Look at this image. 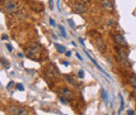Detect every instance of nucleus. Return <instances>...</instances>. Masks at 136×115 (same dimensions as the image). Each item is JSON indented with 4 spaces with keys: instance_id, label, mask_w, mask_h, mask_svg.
Segmentation results:
<instances>
[{
    "instance_id": "nucleus-17",
    "label": "nucleus",
    "mask_w": 136,
    "mask_h": 115,
    "mask_svg": "<svg viewBox=\"0 0 136 115\" xmlns=\"http://www.w3.org/2000/svg\"><path fill=\"white\" fill-rule=\"evenodd\" d=\"M17 89L18 90H20V91H23L24 90V87H23L22 84H17Z\"/></svg>"
},
{
    "instance_id": "nucleus-8",
    "label": "nucleus",
    "mask_w": 136,
    "mask_h": 115,
    "mask_svg": "<svg viewBox=\"0 0 136 115\" xmlns=\"http://www.w3.org/2000/svg\"><path fill=\"white\" fill-rule=\"evenodd\" d=\"M73 10L78 14H84L86 13V6L84 5V3H80V2H77L74 5H73Z\"/></svg>"
},
{
    "instance_id": "nucleus-23",
    "label": "nucleus",
    "mask_w": 136,
    "mask_h": 115,
    "mask_svg": "<svg viewBox=\"0 0 136 115\" xmlns=\"http://www.w3.org/2000/svg\"><path fill=\"white\" fill-rule=\"evenodd\" d=\"M6 47H7V49H9L10 51H13V47H12V45H10V44H7Z\"/></svg>"
},
{
    "instance_id": "nucleus-4",
    "label": "nucleus",
    "mask_w": 136,
    "mask_h": 115,
    "mask_svg": "<svg viewBox=\"0 0 136 115\" xmlns=\"http://www.w3.org/2000/svg\"><path fill=\"white\" fill-rule=\"evenodd\" d=\"M45 74H46L47 77H50V78H52V80H54V78L59 77L60 72H59V70L57 69L56 66H49Z\"/></svg>"
},
{
    "instance_id": "nucleus-11",
    "label": "nucleus",
    "mask_w": 136,
    "mask_h": 115,
    "mask_svg": "<svg viewBox=\"0 0 136 115\" xmlns=\"http://www.w3.org/2000/svg\"><path fill=\"white\" fill-rule=\"evenodd\" d=\"M119 98H120V108H119V111H118V115L120 114V112L124 110V106H125V101H124V98H122L121 94H119Z\"/></svg>"
},
{
    "instance_id": "nucleus-26",
    "label": "nucleus",
    "mask_w": 136,
    "mask_h": 115,
    "mask_svg": "<svg viewBox=\"0 0 136 115\" xmlns=\"http://www.w3.org/2000/svg\"><path fill=\"white\" fill-rule=\"evenodd\" d=\"M49 22H50V24H51V25H54V21L52 20V19H50V20H49Z\"/></svg>"
},
{
    "instance_id": "nucleus-19",
    "label": "nucleus",
    "mask_w": 136,
    "mask_h": 115,
    "mask_svg": "<svg viewBox=\"0 0 136 115\" xmlns=\"http://www.w3.org/2000/svg\"><path fill=\"white\" fill-rule=\"evenodd\" d=\"M68 22H69V24H70V26H71V27H74V23H73V21L72 20H68Z\"/></svg>"
},
{
    "instance_id": "nucleus-29",
    "label": "nucleus",
    "mask_w": 136,
    "mask_h": 115,
    "mask_svg": "<svg viewBox=\"0 0 136 115\" xmlns=\"http://www.w3.org/2000/svg\"><path fill=\"white\" fill-rule=\"evenodd\" d=\"M62 63L65 65V66H68V65H69V63H68V62H62Z\"/></svg>"
},
{
    "instance_id": "nucleus-12",
    "label": "nucleus",
    "mask_w": 136,
    "mask_h": 115,
    "mask_svg": "<svg viewBox=\"0 0 136 115\" xmlns=\"http://www.w3.org/2000/svg\"><path fill=\"white\" fill-rule=\"evenodd\" d=\"M1 65H2V66H4L6 69H9V68H10V63L7 62L4 58H1Z\"/></svg>"
},
{
    "instance_id": "nucleus-6",
    "label": "nucleus",
    "mask_w": 136,
    "mask_h": 115,
    "mask_svg": "<svg viewBox=\"0 0 136 115\" xmlns=\"http://www.w3.org/2000/svg\"><path fill=\"white\" fill-rule=\"evenodd\" d=\"M101 5L107 12H113V10H114V6L112 4L111 0H101Z\"/></svg>"
},
{
    "instance_id": "nucleus-5",
    "label": "nucleus",
    "mask_w": 136,
    "mask_h": 115,
    "mask_svg": "<svg viewBox=\"0 0 136 115\" xmlns=\"http://www.w3.org/2000/svg\"><path fill=\"white\" fill-rule=\"evenodd\" d=\"M10 112L13 115H26L27 114V111L22 108V107H10Z\"/></svg>"
},
{
    "instance_id": "nucleus-9",
    "label": "nucleus",
    "mask_w": 136,
    "mask_h": 115,
    "mask_svg": "<svg viewBox=\"0 0 136 115\" xmlns=\"http://www.w3.org/2000/svg\"><path fill=\"white\" fill-rule=\"evenodd\" d=\"M61 93L63 95V97L66 99H71L72 98V93L70 92V90L68 88H63L61 90Z\"/></svg>"
},
{
    "instance_id": "nucleus-16",
    "label": "nucleus",
    "mask_w": 136,
    "mask_h": 115,
    "mask_svg": "<svg viewBox=\"0 0 136 115\" xmlns=\"http://www.w3.org/2000/svg\"><path fill=\"white\" fill-rule=\"evenodd\" d=\"M60 27V30H61V33H62V36L64 37H66V31H65V29H64V27H63V26H59Z\"/></svg>"
},
{
    "instance_id": "nucleus-18",
    "label": "nucleus",
    "mask_w": 136,
    "mask_h": 115,
    "mask_svg": "<svg viewBox=\"0 0 136 115\" xmlns=\"http://www.w3.org/2000/svg\"><path fill=\"white\" fill-rule=\"evenodd\" d=\"M66 78H67V81H68V82H69V83L74 84V81H73V80H72V77H70L69 75H66Z\"/></svg>"
},
{
    "instance_id": "nucleus-22",
    "label": "nucleus",
    "mask_w": 136,
    "mask_h": 115,
    "mask_svg": "<svg viewBox=\"0 0 136 115\" xmlns=\"http://www.w3.org/2000/svg\"><path fill=\"white\" fill-rule=\"evenodd\" d=\"M77 2H80V3H86V2H88V0H77Z\"/></svg>"
},
{
    "instance_id": "nucleus-25",
    "label": "nucleus",
    "mask_w": 136,
    "mask_h": 115,
    "mask_svg": "<svg viewBox=\"0 0 136 115\" xmlns=\"http://www.w3.org/2000/svg\"><path fill=\"white\" fill-rule=\"evenodd\" d=\"M77 57H78V59H80V60H81V61L83 60V59H82V57L80 56V53H77Z\"/></svg>"
},
{
    "instance_id": "nucleus-1",
    "label": "nucleus",
    "mask_w": 136,
    "mask_h": 115,
    "mask_svg": "<svg viewBox=\"0 0 136 115\" xmlns=\"http://www.w3.org/2000/svg\"><path fill=\"white\" fill-rule=\"evenodd\" d=\"M41 54V46L39 44H33L29 48L26 49V56L31 60H38Z\"/></svg>"
},
{
    "instance_id": "nucleus-31",
    "label": "nucleus",
    "mask_w": 136,
    "mask_h": 115,
    "mask_svg": "<svg viewBox=\"0 0 136 115\" xmlns=\"http://www.w3.org/2000/svg\"><path fill=\"white\" fill-rule=\"evenodd\" d=\"M80 42H81V44H82L83 46H85V43H84V42H83V40H82V39H80Z\"/></svg>"
},
{
    "instance_id": "nucleus-3",
    "label": "nucleus",
    "mask_w": 136,
    "mask_h": 115,
    "mask_svg": "<svg viewBox=\"0 0 136 115\" xmlns=\"http://www.w3.org/2000/svg\"><path fill=\"white\" fill-rule=\"evenodd\" d=\"M3 10L7 14H15V13H17L18 10H19V5L14 1H10V2H7V3H4Z\"/></svg>"
},
{
    "instance_id": "nucleus-13",
    "label": "nucleus",
    "mask_w": 136,
    "mask_h": 115,
    "mask_svg": "<svg viewBox=\"0 0 136 115\" xmlns=\"http://www.w3.org/2000/svg\"><path fill=\"white\" fill-rule=\"evenodd\" d=\"M130 84H131V86L136 90V77H132L130 78Z\"/></svg>"
},
{
    "instance_id": "nucleus-2",
    "label": "nucleus",
    "mask_w": 136,
    "mask_h": 115,
    "mask_svg": "<svg viewBox=\"0 0 136 115\" xmlns=\"http://www.w3.org/2000/svg\"><path fill=\"white\" fill-rule=\"evenodd\" d=\"M91 39H92L93 44L95 45V47L98 49L101 52H104L106 50V45H105V42L102 38V36L98 33H94L93 35H91Z\"/></svg>"
},
{
    "instance_id": "nucleus-15",
    "label": "nucleus",
    "mask_w": 136,
    "mask_h": 115,
    "mask_svg": "<svg viewBox=\"0 0 136 115\" xmlns=\"http://www.w3.org/2000/svg\"><path fill=\"white\" fill-rule=\"evenodd\" d=\"M78 77H80V78H83L84 77H85V72H84V70H80V71H78Z\"/></svg>"
},
{
    "instance_id": "nucleus-21",
    "label": "nucleus",
    "mask_w": 136,
    "mask_h": 115,
    "mask_svg": "<svg viewBox=\"0 0 136 115\" xmlns=\"http://www.w3.org/2000/svg\"><path fill=\"white\" fill-rule=\"evenodd\" d=\"M49 6H50L51 10L53 9V2H52V0H49Z\"/></svg>"
},
{
    "instance_id": "nucleus-24",
    "label": "nucleus",
    "mask_w": 136,
    "mask_h": 115,
    "mask_svg": "<svg viewBox=\"0 0 136 115\" xmlns=\"http://www.w3.org/2000/svg\"><path fill=\"white\" fill-rule=\"evenodd\" d=\"M61 101L63 104H66V98H64V97H61Z\"/></svg>"
},
{
    "instance_id": "nucleus-20",
    "label": "nucleus",
    "mask_w": 136,
    "mask_h": 115,
    "mask_svg": "<svg viewBox=\"0 0 136 115\" xmlns=\"http://www.w3.org/2000/svg\"><path fill=\"white\" fill-rule=\"evenodd\" d=\"M135 114V112L133 111V110H129V111H128V115H134Z\"/></svg>"
},
{
    "instance_id": "nucleus-28",
    "label": "nucleus",
    "mask_w": 136,
    "mask_h": 115,
    "mask_svg": "<svg viewBox=\"0 0 136 115\" xmlns=\"http://www.w3.org/2000/svg\"><path fill=\"white\" fill-rule=\"evenodd\" d=\"M7 38H9L7 36H3V37H2V40H7Z\"/></svg>"
},
{
    "instance_id": "nucleus-10",
    "label": "nucleus",
    "mask_w": 136,
    "mask_h": 115,
    "mask_svg": "<svg viewBox=\"0 0 136 115\" xmlns=\"http://www.w3.org/2000/svg\"><path fill=\"white\" fill-rule=\"evenodd\" d=\"M54 47H56V48H57V50L59 51V52H61V53H63V52H65V50H66L64 46L60 45V44H58V43L54 44Z\"/></svg>"
},
{
    "instance_id": "nucleus-7",
    "label": "nucleus",
    "mask_w": 136,
    "mask_h": 115,
    "mask_svg": "<svg viewBox=\"0 0 136 115\" xmlns=\"http://www.w3.org/2000/svg\"><path fill=\"white\" fill-rule=\"evenodd\" d=\"M113 40L114 42L117 44V45L120 46H127V41L124 38V36H121L120 34H116V35L113 36Z\"/></svg>"
},
{
    "instance_id": "nucleus-27",
    "label": "nucleus",
    "mask_w": 136,
    "mask_h": 115,
    "mask_svg": "<svg viewBox=\"0 0 136 115\" xmlns=\"http://www.w3.org/2000/svg\"><path fill=\"white\" fill-rule=\"evenodd\" d=\"M66 56H67V57H70V56H71V52H70V51H67V52H66Z\"/></svg>"
},
{
    "instance_id": "nucleus-30",
    "label": "nucleus",
    "mask_w": 136,
    "mask_h": 115,
    "mask_svg": "<svg viewBox=\"0 0 136 115\" xmlns=\"http://www.w3.org/2000/svg\"><path fill=\"white\" fill-rule=\"evenodd\" d=\"M2 1H4V3H7V2H10V1H13V0H2Z\"/></svg>"
},
{
    "instance_id": "nucleus-14",
    "label": "nucleus",
    "mask_w": 136,
    "mask_h": 115,
    "mask_svg": "<svg viewBox=\"0 0 136 115\" xmlns=\"http://www.w3.org/2000/svg\"><path fill=\"white\" fill-rule=\"evenodd\" d=\"M102 94H103V98L105 99V101H106L107 104H108L109 101V97H108V94H107V92L104 90V89H102Z\"/></svg>"
}]
</instances>
